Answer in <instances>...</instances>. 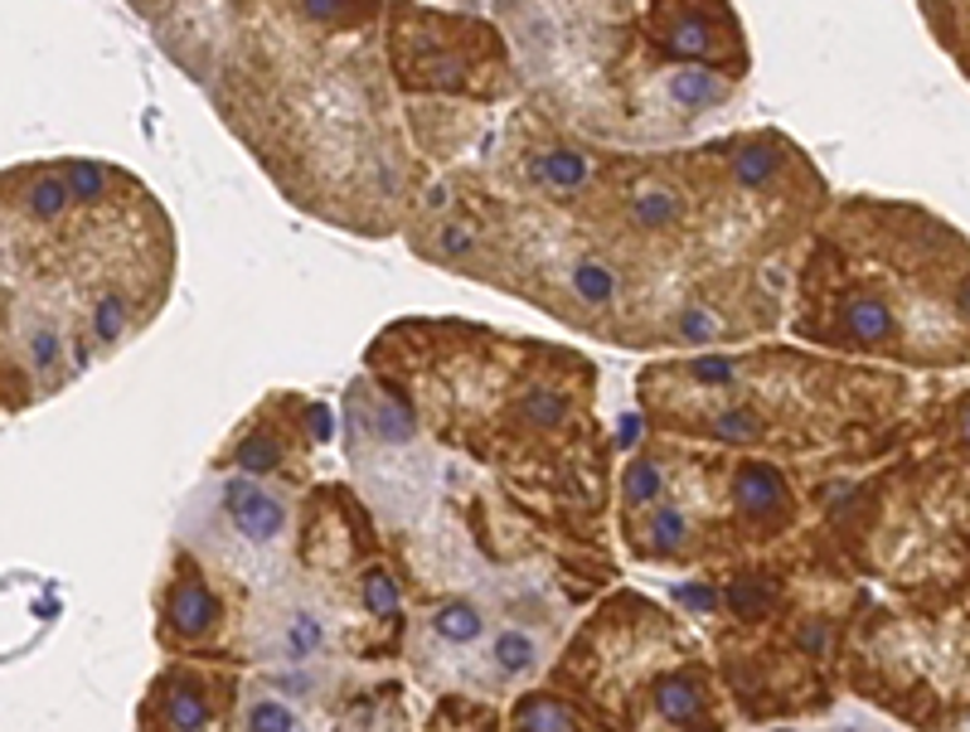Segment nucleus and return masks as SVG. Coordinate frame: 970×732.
Returning <instances> with one entry per match:
<instances>
[{
  "label": "nucleus",
  "mask_w": 970,
  "mask_h": 732,
  "mask_svg": "<svg viewBox=\"0 0 970 732\" xmlns=\"http://www.w3.org/2000/svg\"><path fill=\"white\" fill-rule=\"evenodd\" d=\"M515 732H572V714L558 698H525L515 708Z\"/></svg>",
  "instance_id": "14"
},
{
  "label": "nucleus",
  "mask_w": 970,
  "mask_h": 732,
  "mask_svg": "<svg viewBox=\"0 0 970 732\" xmlns=\"http://www.w3.org/2000/svg\"><path fill=\"white\" fill-rule=\"evenodd\" d=\"M525 175L554 200H582L597 185L602 165L572 141H544L525 151Z\"/></svg>",
  "instance_id": "3"
},
{
  "label": "nucleus",
  "mask_w": 970,
  "mask_h": 732,
  "mask_svg": "<svg viewBox=\"0 0 970 732\" xmlns=\"http://www.w3.org/2000/svg\"><path fill=\"white\" fill-rule=\"evenodd\" d=\"M645 39L655 45V54L684 59V68H708L723 64L728 73H743V29L728 5H651L641 15Z\"/></svg>",
  "instance_id": "2"
},
{
  "label": "nucleus",
  "mask_w": 970,
  "mask_h": 732,
  "mask_svg": "<svg viewBox=\"0 0 970 732\" xmlns=\"http://www.w3.org/2000/svg\"><path fill=\"white\" fill-rule=\"evenodd\" d=\"M214 626H218V597L209 592L200 568L190 558H180V572H175L171 592H165V631L180 635V641H204Z\"/></svg>",
  "instance_id": "4"
},
{
  "label": "nucleus",
  "mask_w": 970,
  "mask_h": 732,
  "mask_svg": "<svg viewBox=\"0 0 970 732\" xmlns=\"http://www.w3.org/2000/svg\"><path fill=\"white\" fill-rule=\"evenodd\" d=\"M665 490V476H660V466L651 462V456H635L631 466H626V476H621V495H626V505L631 509H641V505H651L655 495Z\"/></svg>",
  "instance_id": "17"
},
{
  "label": "nucleus",
  "mask_w": 970,
  "mask_h": 732,
  "mask_svg": "<svg viewBox=\"0 0 970 732\" xmlns=\"http://www.w3.org/2000/svg\"><path fill=\"white\" fill-rule=\"evenodd\" d=\"M490 660H495L500 674H525V669H534V660H539L534 635L519 631V626L500 631V635H495V645H490Z\"/></svg>",
  "instance_id": "13"
},
{
  "label": "nucleus",
  "mask_w": 970,
  "mask_h": 732,
  "mask_svg": "<svg viewBox=\"0 0 970 732\" xmlns=\"http://www.w3.org/2000/svg\"><path fill=\"white\" fill-rule=\"evenodd\" d=\"M733 509L753 525H781L791 515V485L771 462H743L733 470Z\"/></svg>",
  "instance_id": "6"
},
{
  "label": "nucleus",
  "mask_w": 970,
  "mask_h": 732,
  "mask_svg": "<svg viewBox=\"0 0 970 732\" xmlns=\"http://www.w3.org/2000/svg\"><path fill=\"white\" fill-rule=\"evenodd\" d=\"M248 732H297V714L281 698H257L248 704Z\"/></svg>",
  "instance_id": "19"
},
{
  "label": "nucleus",
  "mask_w": 970,
  "mask_h": 732,
  "mask_svg": "<svg viewBox=\"0 0 970 732\" xmlns=\"http://www.w3.org/2000/svg\"><path fill=\"white\" fill-rule=\"evenodd\" d=\"M393 64L408 92H481V73H509L505 49L486 25L462 15H432L423 5H393Z\"/></svg>",
  "instance_id": "1"
},
{
  "label": "nucleus",
  "mask_w": 970,
  "mask_h": 732,
  "mask_svg": "<svg viewBox=\"0 0 970 732\" xmlns=\"http://www.w3.org/2000/svg\"><path fill=\"white\" fill-rule=\"evenodd\" d=\"M684 543H690V515L675 505L651 509V519H645V548H651V558H670Z\"/></svg>",
  "instance_id": "11"
},
{
  "label": "nucleus",
  "mask_w": 970,
  "mask_h": 732,
  "mask_svg": "<svg viewBox=\"0 0 970 732\" xmlns=\"http://www.w3.org/2000/svg\"><path fill=\"white\" fill-rule=\"evenodd\" d=\"M364 606H369V616H399V606H403V592H399V582H393V572L383 568V563H369L364 568Z\"/></svg>",
  "instance_id": "16"
},
{
  "label": "nucleus",
  "mask_w": 970,
  "mask_h": 732,
  "mask_svg": "<svg viewBox=\"0 0 970 732\" xmlns=\"http://www.w3.org/2000/svg\"><path fill=\"white\" fill-rule=\"evenodd\" d=\"M771 602H777V592H771L763 578H738L733 588H728V606H733L743 621H763L771 611Z\"/></svg>",
  "instance_id": "18"
},
{
  "label": "nucleus",
  "mask_w": 970,
  "mask_h": 732,
  "mask_svg": "<svg viewBox=\"0 0 970 732\" xmlns=\"http://www.w3.org/2000/svg\"><path fill=\"white\" fill-rule=\"evenodd\" d=\"M224 515L234 519V529L253 543H273L287 529V505L263 490L253 476H228L224 480Z\"/></svg>",
  "instance_id": "5"
},
{
  "label": "nucleus",
  "mask_w": 970,
  "mask_h": 732,
  "mask_svg": "<svg viewBox=\"0 0 970 732\" xmlns=\"http://www.w3.org/2000/svg\"><path fill=\"white\" fill-rule=\"evenodd\" d=\"M655 708H660L670 723H694L698 714H704V694H698V684L690 674H660L655 679Z\"/></svg>",
  "instance_id": "10"
},
{
  "label": "nucleus",
  "mask_w": 970,
  "mask_h": 732,
  "mask_svg": "<svg viewBox=\"0 0 970 732\" xmlns=\"http://www.w3.org/2000/svg\"><path fill=\"white\" fill-rule=\"evenodd\" d=\"M155 708H161V718H165V728L171 732H204V723H209V694L194 679H161V689H155Z\"/></svg>",
  "instance_id": "8"
},
{
  "label": "nucleus",
  "mask_w": 970,
  "mask_h": 732,
  "mask_svg": "<svg viewBox=\"0 0 970 732\" xmlns=\"http://www.w3.org/2000/svg\"><path fill=\"white\" fill-rule=\"evenodd\" d=\"M432 631L442 635L446 645H471L476 635L486 631V621H481V611H476L471 602H462V597H456V602H442V606H437V616H432Z\"/></svg>",
  "instance_id": "12"
},
{
  "label": "nucleus",
  "mask_w": 970,
  "mask_h": 732,
  "mask_svg": "<svg viewBox=\"0 0 970 732\" xmlns=\"http://www.w3.org/2000/svg\"><path fill=\"white\" fill-rule=\"evenodd\" d=\"M665 88H670V102L680 112H708V108H718V102H728L733 83L714 68H675Z\"/></svg>",
  "instance_id": "9"
},
{
  "label": "nucleus",
  "mask_w": 970,
  "mask_h": 732,
  "mask_svg": "<svg viewBox=\"0 0 970 732\" xmlns=\"http://www.w3.org/2000/svg\"><path fill=\"white\" fill-rule=\"evenodd\" d=\"M680 602L698 606V611H708V606H718V597H708V588H684V592H680Z\"/></svg>",
  "instance_id": "20"
},
{
  "label": "nucleus",
  "mask_w": 970,
  "mask_h": 732,
  "mask_svg": "<svg viewBox=\"0 0 970 732\" xmlns=\"http://www.w3.org/2000/svg\"><path fill=\"white\" fill-rule=\"evenodd\" d=\"M281 645H287L291 660H306V655H316L320 645H326V621H320L316 611H306V606H301V611H291Z\"/></svg>",
  "instance_id": "15"
},
{
  "label": "nucleus",
  "mask_w": 970,
  "mask_h": 732,
  "mask_svg": "<svg viewBox=\"0 0 970 732\" xmlns=\"http://www.w3.org/2000/svg\"><path fill=\"white\" fill-rule=\"evenodd\" d=\"M224 462H234L243 476H273V470H287V462H291L287 427H267V413H263L253 427L238 432L234 452H228Z\"/></svg>",
  "instance_id": "7"
}]
</instances>
